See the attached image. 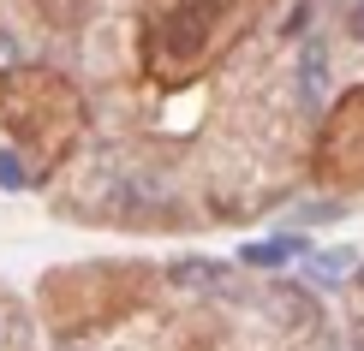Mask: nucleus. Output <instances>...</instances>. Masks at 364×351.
Listing matches in <instances>:
<instances>
[{
	"label": "nucleus",
	"mask_w": 364,
	"mask_h": 351,
	"mask_svg": "<svg viewBox=\"0 0 364 351\" xmlns=\"http://www.w3.org/2000/svg\"><path fill=\"white\" fill-rule=\"evenodd\" d=\"M346 262H353V250H323V256H316V274H323V280H335Z\"/></svg>",
	"instance_id": "20e7f679"
},
{
	"label": "nucleus",
	"mask_w": 364,
	"mask_h": 351,
	"mask_svg": "<svg viewBox=\"0 0 364 351\" xmlns=\"http://www.w3.org/2000/svg\"><path fill=\"white\" fill-rule=\"evenodd\" d=\"M305 96H316V89H323V48H305Z\"/></svg>",
	"instance_id": "f03ea898"
},
{
	"label": "nucleus",
	"mask_w": 364,
	"mask_h": 351,
	"mask_svg": "<svg viewBox=\"0 0 364 351\" xmlns=\"http://www.w3.org/2000/svg\"><path fill=\"white\" fill-rule=\"evenodd\" d=\"M358 351H364V345H358Z\"/></svg>",
	"instance_id": "423d86ee"
},
{
	"label": "nucleus",
	"mask_w": 364,
	"mask_h": 351,
	"mask_svg": "<svg viewBox=\"0 0 364 351\" xmlns=\"http://www.w3.org/2000/svg\"><path fill=\"white\" fill-rule=\"evenodd\" d=\"M299 250H305L299 238H275V244H245V250H239V262L263 268V262H287V256H299Z\"/></svg>",
	"instance_id": "f257e3e1"
},
{
	"label": "nucleus",
	"mask_w": 364,
	"mask_h": 351,
	"mask_svg": "<svg viewBox=\"0 0 364 351\" xmlns=\"http://www.w3.org/2000/svg\"><path fill=\"white\" fill-rule=\"evenodd\" d=\"M353 36H364V6H358V12H353Z\"/></svg>",
	"instance_id": "39448f33"
},
{
	"label": "nucleus",
	"mask_w": 364,
	"mask_h": 351,
	"mask_svg": "<svg viewBox=\"0 0 364 351\" xmlns=\"http://www.w3.org/2000/svg\"><path fill=\"white\" fill-rule=\"evenodd\" d=\"M24 185V167H18V155L12 149H0V191H18Z\"/></svg>",
	"instance_id": "7ed1b4c3"
}]
</instances>
